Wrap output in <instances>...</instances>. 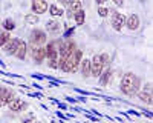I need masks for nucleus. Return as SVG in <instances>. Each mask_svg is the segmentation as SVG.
<instances>
[{
  "instance_id": "obj_24",
  "label": "nucleus",
  "mask_w": 153,
  "mask_h": 123,
  "mask_svg": "<svg viewBox=\"0 0 153 123\" xmlns=\"http://www.w3.org/2000/svg\"><path fill=\"white\" fill-rule=\"evenodd\" d=\"M98 16H100L101 19L109 17V16H110V9H109L107 6H98Z\"/></svg>"
},
{
  "instance_id": "obj_8",
  "label": "nucleus",
  "mask_w": 153,
  "mask_h": 123,
  "mask_svg": "<svg viewBox=\"0 0 153 123\" xmlns=\"http://www.w3.org/2000/svg\"><path fill=\"white\" fill-rule=\"evenodd\" d=\"M46 58L48 60H52V58H58V40H52V42H48L46 46Z\"/></svg>"
},
{
  "instance_id": "obj_11",
  "label": "nucleus",
  "mask_w": 153,
  "mask_h": 123,
  "mask_svg": "<svg viewBox=\"0 0 153 123\" xmlns=\"http://www.w3.org/2000/svg\"><path fill=\"white\" fill-rule=\"evenodd\" d=\"M8 106H9L11 111H14V112H22V111H25L28 108V103L25 100H22V98H12L8 103Z\"/></svg>"
},
{
  "instance_id": "obj_3",
  "label": "nucleus",
  "mask_w": 153,
  "mask_h": 123,
  "mask_svg": "<svg viewBox=\"0 0 153 123\" xmlns=\"http://www.w3.org/2000/svg\"><path fill=\"white\" fill-rule=\"evenodd\" d=\"M29 42L32 46H43L48 42V35L43 29H32L29 32Z\"/></svg>"
},
{
  "instance_id": "obj_17",
  "label": "nucleus",
  "mask_w": 153,
  "mask_h": 123,
  "mask_svg": "<svg viewBox=\"0 0 153 123\" xmlns=\"http://www.w3.org/2000/svg\"><path fill=\"white\" fill-rule=\"evenodd\" d=\"M136 97L139 102H143L146 105H152V94L150 92H146V91H138L136 92Z\"/></svg>"
},
{
  "instance_id": "obj_14",
  "label": "nucleus",
  "mask_w": 153,
  "mask_h": 123,
  "mask_svg": "<svg viewBox=\"0 0 153 123\" xmlns=\"http://www.w3.org/2000/svg\"><path fill=\"white\" fill-rule=\"evenodd\" d=\"M112 76H113V72H112V69H110V68L103 69V72H101V76L98 77L100 85H101V86H107V85L110 83V80H112Z\"/></svg>"
},
{
  "instance_id": "obj_27",
  "label": "nucleus",
  "mask_w": 153,
  "mask_h": 123,
  "mask_svg": "<svg viewBox=\"0 0 153 123\" xmlns=\"http://www.w3.org/2000/svg\"><path fill=\"white\" fill-rule=\"evenodd\" d=\"M48 65H49V68H52V69H58V58L48 60Z\"/></svg>"
},
{
  "instance_id": "obj_32",
  "label": "nucleus",
  "mask_w": 153,
  "mask_h": 123,
  "mask_svg": "<svg viewBox=\"0 0 153 123\" xmlns=\"http://www.w3.org/2000/svg\"><path fill=\"white\" fill-rule=\"evenodd\" d=\"M57 106H58L60 109H63V111H66V109H68V105H66V103H60V102H57Z\"/></svg>"
},
{
  "instance_id": "obj_6",
  "label": "nucleus",
  "mask_w": 153,
  "mask_h": 123,
  "mask_svg": "<svg viewBox=\"0 0 153 123\" xmlns=\"http://www.w3.org/2000/svg\"><path fill=\"white\" fill-rule=\"evenodd\" d=\"M31 8H32V12L37 16H42V14H46L48 12V0H32L31 3Z\"/></svg>"
},
{
  "instance_id": "obj_15",
  "label": "nucleus",
  "mask_w": 153,
  "mask_h": 123,
  "mask_svg": "<svg viewBox=\"0 0 153 123\" xmlns=\"http://www.w3.org/2000/svg\"><path fill=\"white\" fill-rule=\"evenodd\" d=\"M74 20H75V26H81V25H84V22H86L84 9H80V11L74 12Z\"/></svg>"
},
{
  "instance_id": "obj_38",
  "label": "nucleus",
  "mask_w": 153,
  "mask_h": 123,
  "mask_svg": "<svg viewBox=\"0 0 153 123\" xmlns=\"http://www.w3.org/2000/svg\"><path fill=\"white\" fill-rule=\"evenodd\" d=\"M0 66H2V68H5V63H3L2 60H0Z\"/></svg>"
},
{
  "instance_id": "obj_19",
  "label": "nucleus",
  "mask_w": 153,
  "mask_h": 123,
  "mask_svg": "<svg viewBox=\"0 0 153 123\" xmlns=\"http://www.w3.org/2000/svg\"><path fill=\"white\" fill-rule=\"evenodd\" d=\"M38 20H40V17H38L37 14H34V12H29V14L25 16V22H26L28 25H37Z\"/></svg>"
},
{
  "instance_id": "obj_2",
  "label": "nucleus",
  "mask_w": 153,
  "mask_h": 123,
  "mask_svg": "<svg viewBox=\"0 0 153 123\" xmlns=\"http://www.w3.org/2000/svg\"><path fill=\"white\" fill-rule=\"evenodd\" d=\"M81 58H83V51L76 48L68 57H65V58L58 57V69H61L63 72H68V74H74L78 71Z\"/></svg>"
},
{
  "instance_id": "obj_16",
  "label": "nucleus",
  "mask_w": 153,
  "mask_h": 123,
  "mask_svg": "<svg viewBox=\"0 0 153 123\" xmlns=\"http://www.w3.org/2000/svg\"><path fill=\"white\" fill-rule=\"evenodd\" d=\"M60 28H61V25H60V23H58V20H55V19L46 22V31H49V32L55 34V32H58V31H60Z\"/></svg>"
},
{
  "instance_id": "obj_26",
  "label": "nucleus",
  "mask_w": 153,
  "mask_h": 123,
  "mask_svg": "<svg viewBox=\"0 0 153 123\" xmlns=\"http://www.w3.org/2000/svg\"><path fill=\"white\" fill-rule=\"evenodd\" d=\"M75 28H76V26H72V28H68V29H66V32H65V34H63V39H65V40H68V39H71V37L74 35V32H75Z\"/></svg>"
},
{
  "instance_id": "obj_33",
  "label": "nucleus",
  "mask_w": 153,
  "mask_h": 123,
  "mask_svg": "<svg viewBox=\"0 0 153 123\" xmlns=\"http://www.w3.org/2000/svg\"><path fill=\"white\" fill-rule=\"evenodd\" d=\"M143 91L150 92V91H152V83H146V86H144V89H143Z\"/></svg>"
},
{
  "instance_id": "obj_9",
  "label": "nucleus",
  "mask_w": 153,
  "mask_h": 123,
  "mask_svg": "<svg viewBox=\"0 0 153 123\" xmlns=\"http://www.w3.org/2000/svg\"><path fill=\"white\" fill-rule=\"evenodd\" d=\"M141 25V20H139L138 14H130V16H126V23L124 26L129 29V31H136Z\"/></svg>"
},
{
  "instance_id": "obj_7",
  "label": "nucleus",
  "mask_w": 153,
  "mask_h": 123,
  "mask_svg": "<svg viewBox=\"0 0 153 123\" xmlns=\"http://www.w3.org/2000/svg\"><path fill=\"white\" fill-rule=\"evenodd\" d=\"M31 56H32V60L35 62L37 65L43 63V60L46 58V49H45V46H32Z\"/></svg>"
},
{
  "instance_id": "obj_4",
  "label": "nucleus",
  "mask_w": 153,
  "mask_h": 123,
  "mask_svg": "<svg viewBox=\"0 0 153 123\" xmlns=\"http://www.w3.org/2000/svg\"><path fill=\"white\" fill-rule=\"evenodd\" d=\"M104 66H103V62H101V57L100 54H95L92 58H91V77H100L101 72H103Z\"/></svg>"
},
{
  "instance_id": "obj_37",
  "label": "nucleus",
  "mask_w": 153,
  "mask_h": 123,
  "mask_svg": "<svg viewBox=\"0 0 153 123\" xmlns=\"http://www.w3.org/2000/svg\"><path fill=\"white\" fill-rule=\"evenodd\" d=\"M95 2L98 3V6H103V5H104V2H106V0H95Z\"/></svg>"
},
{
  "instance_id": "obj_20",
  "label": "nucleus",
  "mask_w": 153,
  "mask_h": 123,
  "mask_svg": "<svg viewBox=\"0 0 153 123\" xmlns=\"http://www.w3.org/2000/svg\"><path fill=\"white\" fill-rule=\"evenodd\" d=\"M3 29L5 31H12V29H16V22L12 20V19H6V20H3Z\"/></svg>"
},
{
  "instance_id": "obj_28",
  "label": "nucleus",
  "mask_w": 153,
  "mask_h": 123,
  "mask_svg": "<svg viewBox=\"0 0 153 123\" xmlns=\"http://www.w3.org/2000/svg\"><path fill=\"white\" fill-rule=\"evenodd\" d=\"M28 95H29V97H37V98H40L43 94H42L40 91H38V92H28Z\"/></svg>"
},
{
  "instance_id": "obj_22",
  "label": "nucleus",
  "mask_w": 153,
  "mask_h": 123,
  "mask_svg": "<svg viewBox=\"0 0 153 123\" xmlns=\"http://www.w3.org/2000/svg\"><path fill=\"white\" fill-rule=\"evenodd\" d=\"M12 98H14V94H12L11 91L6 94V95H3V97H0V108H2V106H6L11 100H12Z\"/></svg>"
},
{
  "instance_id": "obj_1",
  "label": "nucleus",
  "mask_w": 153,
  "mask_h": 123,
  "mask_svg": "<svg viewBox=\"0 0 153 123\" xmlns=\"http://www.w3.org/2000/svg\"><path fill=\"white\" fill-rule=\"evenodd\" d=\"M120 89L124 95L127 97H133L136 95L138 91H141V79L133 72H126L121 77V83H120Z\"/></svg>"
},
{
  "instance_id": "obj_29",
  "label": "nucleus",
  "mask_w": 153,
  "mask_h": 123,
  "mask_svg": "<svg viewBox=\"0 0 153 123\" xmlns=\"http://www.w3.org/2000/svg\"><path fill=\"white\" fill-rule=\"evenodd\" d=\"M75 100H76V102H80V103H86L87 98H86V97H83V95H78V97H75Z\"/></svg>"
},
{
  "instance_id": "obj_12",
  "label": "nucleus",
  "mask_w": 153,
  "mask_h": 123,
  "mask_svg": "<svg viewBox=\"0 0 153 123\" xmlns=\"http://www.w3.org/2000/svg\"><path fill=\"white\" fill-rule=\"evenodd\" d=\"M80 72L84 79H89L91 77V58H81L80 62Z\"/></svg>"
},
{
  "instance_id": "obj_30",
  "label": "nucleus",
  "mask_w": 153,
  "mask_h": 123,
  "mask_svg": "<svg viewBox=\"0 0 153 123\" xmlns=\"http://www.w3.org/2000/svg\"><path fill=\"white\" fill-rule=\"evenodd\" d=\"M65 98H66V102H68V103H72V105H74V103H76V100H75L74 97H69V95H66Z\"/></svg>"
},
{
  "instance_id": "obj_5",
  "label": "nucleus",
  "mask_w": 153,
  "mask_h": 123,
  "mask_svg": "<svg viewBox=\"0 0 153 123\" xmlns=\"http://www.w3.org/2000/svg\"><path fill=\"white\" fill-rule=\"evenodd\" d=\"M110 16H112V20H110V25L115 31H121L124 28V23H126V16L123 12H117V11H110Z\"/></svg>"
},
{
  "instance_id": "obj_13",
  "label": "nucleus",
  "mask_w": 153,
  "mask_h": 123,
  "mask_svg": "<svg viewBox=\"0 0 153 123\" xmlns=\"http://www.w3.org/2000/svg\"><path fill=\"white\" fill-rule=\"evenodd\" d=\"M26 52H28V43L20 39V43H19V46H17V51H16L14 56H16L19 60H25V57H26Z\"/></svg>"
},
{
  "instance_id": "obj_25",
  "label": "nucleus",
  "mask_w": 153,
  "mask_h": 123,
  "mask_svg": "<svg viewBox=\"0 0 153 123\" xmlns=\"http://www.w3.org/2000/svg\"><path fill=\"white\" fill-rule=\"evenodd\" d=\"M100 57H101V62H103L104 69L110 68V56H109V54H106V52H103V54H100Z\"/></svg>"
},
{
  "instance_id": "obj_35",
  "label": "nucleus",
  "mask_w": 153,
  "mask_h": 123,
  "mask_svg": "<svg viewBox=\"0 0 153 123\" xmlns=\"http://www.w3.org/2000/svg\"><path fill=\"white\" fill-rule=\"evenodd\" d=\"M112 2H113L115 5H117V6H120V8L124 5V2H123V0H112Z\"/></svg>"
},
{
  "instance_id": "obj_21",
  "label": "nucleus",
  "mask_w": 153,
  "mask_h": 123,
  "mask_svg": "<svg viewBox=\"0 0 153 123\" xmlns=\"http://www.w3.org/2000/svg\"><path fill=\"white\" fill-rule=\"evenodd\" d=\"M11 39V34L8 31H3V29H0V48H3V45Z\"/></svg>"
},
{
  "instance_id": "obj_31",
  "label": "nucleus",
  "mask_w": 153,
  "mask_h": 123,
  "mask_svg": "<svg viewBox=\"0 0 153 123\" xmlns=\"http://www.w3.org/2000/svg\"><path fill=\"white\" fill-rule=\"evenodd\" d=\"M66 16H68V19H74V11H72L71 8H68V11H66Z\"/></svg>"
},
{
  "instance_id": "obj_36",
  "label": "nucleus",
  "mask_w": 153,
  "mask_h": 123,
  "mask_svg": "<svg viewBox=\"0 0 153 123\" xmlns=\"http://www.w3.org/2000/svg\"><path fill=\"white\" fill-rule=\"evenodd\" d=\"M32 88H35V89H38V91L42 92V89H43V86H40V85H38V83H34V85H32Z\"/></svg>"
},
{
  "instance_id": "obj_39",
  "label": "nucleus",
  "mask_w": 153,
  "mask_h": 123,
  "mask_svg": "<svg viewBox=\"0 0 153 123\" xmlns=\"http://www.w3.org/2000/svg\"><path fill=\"white\" fill-rule=\"evenodd\" d=\"M32 123H42V122H32Z\"/></svg>"
},
{
  "instance_id": "obj_34",
  "label": "nucleus",
  "mask_w": 153,
  "mask_h": 123,
  "mask_svg": "<svg viewBox=\"0 0 153 123\" xmlns=\"http://www.w3.org/2000/svg\"><path fill=\"white\" fill-rule=\"evenodd\" d=\"M31 77L32 79H38V80H45L43 76H40V74H31Z\"/></svg>"
},
{
  "instance_id": "obj_10",
  "label": "nucleus",
  "mask_w": 153,
  "mask_h": 123,
  "mask_svg": "<svg viewBox=\"0 0 153 123\" xmlns=\"http://www.w3.org/2000/svg\"><path fill=\"white\" fill-rule=\"evenodd\" d=\"M20 43V39H17V37H11V39L3 45V49H5V52L8 56H14L16 51H17V46Z\"/></svg>"
},
{
  "instance_id": "obj_23",
  "label": "nucleus",
  "mask_w": 153,
  "mask_h": 123,
  "mask_svg": "<svg viewBox=\"0 0 153 123\" xmlns=\"http://www.w3.org/2000/svg\"><path fill=\"white\" fill-rule=\"evenodd\" d=\"M68 8H71L74 12H76V11L83 9V3H81V0H72V2L69 3V6H68Z\"/></svg>"
},
{
  "instance_id": "obj_18",
  "label": "nucleus",
  "mask_w": 153,
  "mask_h": 123,
  "mask_svg": "<svg viewBox=\"0 0 153 123\" xmlns=\"http://www.w3.org/2000/svg\"><path fill=\"white\" fill-rule=\"evenodd\" d=\"M48 12L51 16H52L54 19H57V17H61L63 14H65V11H63L58 5H49V8H48Z\"/></svg>"
}]
</instances>
